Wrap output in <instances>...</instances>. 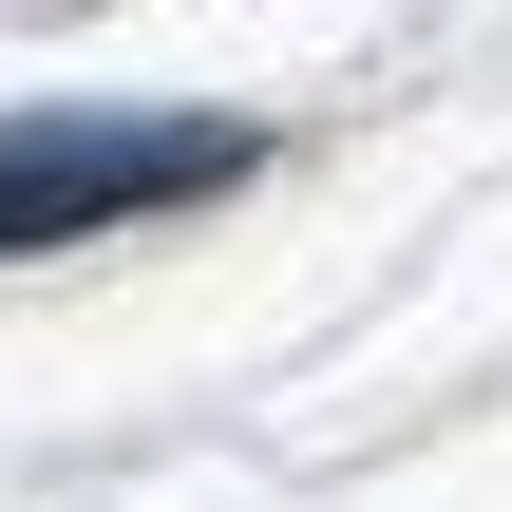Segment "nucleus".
Listing matches in <instances>:
<instances>
[{
	"instance_id": "f257e3e1",
	"label": "nucleus",
	"mask_w": 512,
	"mask_h": 512,
	"mask_svg": "<svg viewBox=\"0 0 512 512\" xmlns=\"http://www.w3.org/2000/svg\"><path fill=\"white\" fill-rule=\"evenodd\" d=\"M228 171V133L209 114H133V133H0V247H38V228H114V209H171V190H209Z\"/></svg>"
}]
</instances>
